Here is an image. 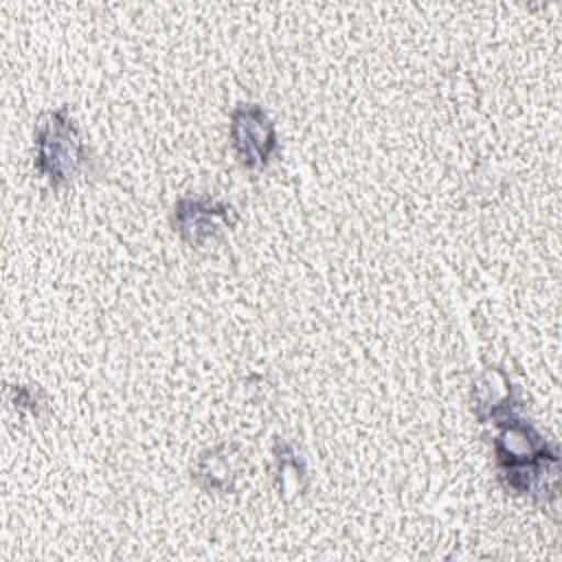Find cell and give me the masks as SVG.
<instances>
[{
    "mask_svg": "<svg viewBox=\"0 0 562 562\" xmlns=\"http://www.w3.org/2000/svg\"><path fill=\"white\" fill-rule=\"evenodd\" d=\"M37 169L50 180V184L68 182L81 162L86 149L79 132L66 108L50 112L37 127Z\"/></svg>",
    "mask_w": 562,
    "mask_h": 562,
    "instance_id": "6da1fadb",
    "label": "cell"
},
{
    "mask_svg": "<svg viewBox=\"0 0 562 562\" xmlns=\"http://www.w3.org/2000/svg\"><path fill=\"white\" fill-rule=\"evenodd\" d=\"M231 136L246 167H266L277 149L274 125L255 103H244L231 114Z\"/></svg>",
    "mask_w": 562,
    "mask_h": 562,
    "instance_id": "7a4b0ae2",
    "label": "cell"
},
{
    "mask_svg": "<svg viewBox=\"0 0 562 562\" xmlns=\"http://www.w3.org/2000/svg\"><path fill=\"white\" fill-rule=\"evenodd\" d=\"M233 209L202 198H184L173 209V224L191 244H202L211 235L233 224Z\"/></svg>",
    "mask_w": 562,
    "mask_h": 562,
    "instance_id": "3957f363",
    "label": "cell"
}]
</instances>
